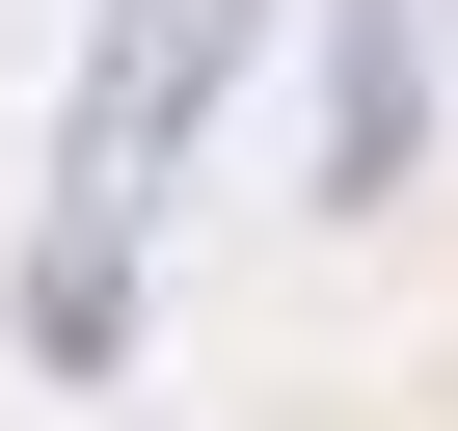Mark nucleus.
Returning a JSON list of instances; mask_svg holds the SVG:
<instances>
[{
  "label": "nucleus",
  "instance_id": "f257e3e1",
  "mask_svg": "<svg viewBox=\"0 0 458 431\" xmlns=\"http://www.w3.org/2000/svg\"><path fill=\"white\" fill-rule=\"evenodd\" d=\"M216 55H243V0H108V55H81V135H55V351H108V243H135L162 135L216 108Z\"/></svg>",
  "mask_w": 458,
  "mask_h": 431
}]
</instances>
